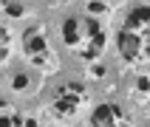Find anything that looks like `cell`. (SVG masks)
<instances>
[{
  "label": "cell",
  "mask_w": 150,
  "mask_h": 127,
  "mask_svg": "<svg viewBox=\"0 0 150 127\" xmlns=\"http://www.w3.org/2000/svg\"><path fill=\"white\" fill-rule=\"evenodd\" d=\"M25 85H28V76H17V79H14V88H17V91L25 88Z\"/></svg>",
  "instance_id": "11"
},
{
  "label": "cell",
  "mask_w": 150,
  "mask_h": 127,
  "mask_svg": "<svg viewBox=\"0 0 150 127\" xmlns=\"http://www.w3.org/2000/svg\"><path fill=\"white\" fill-rule=\"evenodd\" d=\"M59 34H62V42H65L68 48L76 51L79 37H82V17H68L65 23H62V28H59Z\"/></svg>",
  "instance_id": "6"
},
{
  "label": "cell",
  "mask_w": 150,
  "mask_h": 127,
  "mask_svg": "<svg viewBox=\"0 0 150 127\" xmlns=\"http://www.w3.org/2000/svg\"><path fill=\"white\" fill-rule=\"evenodd\" d=\"M116 45H119V57L127 62H147L150 59V28H130L122 25L116 34Z\"/></svg>",
  "instance_id": "1"
},
{
  "label": "cell",
  "mask_w": 150,
  "mask_h": 127,
  "mask_svg": "<svg viewBox=\"0 0 150 127\" xmlns=\"http://www.w3.org/2000/svg\"><path fill=\"white\" fill-rule=\"evenodd\" d=\"M11 42V34H8V28L3 23H0V45H8Z\"/></svg>",
  "instance_id": "9"
},
{
  "label": "cell",
  "mask_w": 150,
  "mask_h": 127,
  "mask_svg": "<svg viewBox=\"0 0 150 127\" xmlns=\"http://www.w3.org/2000/svg\"><path fill=\"white\" fill-rule=\"evenodd\" d=\"M23 54L31 59L37 68H45V71L57 68V54H51L48 40H45V28L37 25V23L28 25L23 31Z\"/></svg>",
  "instance_id": "2"
},
{
  "label": "cell",
  "mask_w": 150,
  "mask_h": 127,
  "mask_svg": "<svg viewBox=\"0 0 150 127\" xmlns=\"http://www.w3.org/2000/svg\"><path fill=\"white\" fill-rule=\"evenodd\" d=\"M11 57V45H0V62H6Z\"/></svg>",
  "instance_id": "10"
},
{
  "label": "cell",
  "mask_w": 150,
  "mask_h": 127,
  "mask_svg": "<svg viewBox=\"0 0 150 127\" xmlns=\"http://www.w3.org/2000/svg\"><path fill=\"white\" fill-rule=\"evenodd\" d=\"M28 3H31V0H0L3 11H6L8 17H14V20H20V17L28 14Z\"/></svg>",
  "instance_id": "8"
},
{
  "label": "cell",
  "mask_w": 150,
  "mask_h": 127,
  "mask_svg": "<svg viewBox=\"0 0 150 127\" xmlns=\"http://www.w3.org/2000/svg\"><path fill=\"white\" fill-rule=\"evenodd\" d=\"M0 127H40V124H37V119L20 116L17 110L3 107V110H0Z\"/></svg>",
  "instance_id": "7"
},
{
  "label": "cell",
  "mask_w": 150,
  "mask_h": 127,
  "mask_svg": "<svg viewBox=\"0 0 150 127\" xmlns=\"http://www.w3.org/2000/svg\"><path fill=\"white\" fill-rule=\"evenodd\" d=\"M88 127H130V121H127L125 110L119 107V105L102 102V105L93 107L91 119H88Z\"/></svg>",
  "instance_id": "5"
},
{
  "label": "cell",
  "mask_w": 150,
  "mask_h": 127,
  "mask_svg": "<svg viewBox=\"0 0 150 127\" xmlns=\"http://www.w3.org/2000/svg\"><path fill=\"white\" fill-rule=\"evenodd\" d=\"M105 25L93 17H82V37H79V45H76V57L85 59V62H93V59L102 57L105 51Z\"/></svg>",
  "instance_id": "3"
},
{
  "label": "cell",
  "mask_w": 150,
  "mask_h": 127,
  "mask_svg": "<svg viewBox=\"0 0 150 127\" xmlns=\"http://www.w3.org/2000/svg\"><path fill=\"white\" fill-rule=\"evenodd\" d=\"M85 105V88L74 82H65L62 88H57L54 93V113L59 119H74Z\"/></svg>",
  "instance_id": "4"
}]
</instances>
